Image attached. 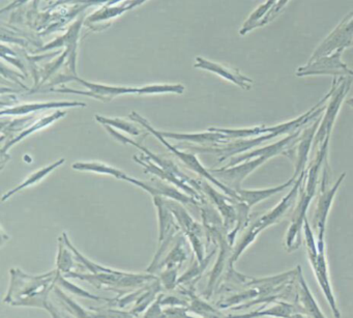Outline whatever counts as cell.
I'll use <instances>...</instances> for the list:
<instances>
[{"mask_svg":"<svg viewBox=\"0 0 353 318\" xmlns=\"http://www.w3.org/2000/svg\"><path fill=\"white\" fill-rule=\"evenodd\" d=\"M296 179V177L292 175V177H291L288 181H286V183H283V185L278 186V187L268 188V189H239V191H236L237 194H239V201L245 202V203L251 208L252 206H256V204L259 203V202L263 201V200L268 199V198L272 197V196L284 191L287 188L292 187Z\"/></svg>","mask_w":353,"mask_h":318,"instance_id":"14","label":"cell"},{"mask_svg":"<svg viewBox=\"0 0 353 318\" xmlns=\"http://www.w3.org/2000/svg\"><path fill=\"white\" fill-rule=\"evenodd\" d=\"M94 117H96L97 121L100 123L101 125L110 126V127L115 128V129L125 132L129 135L139 136L141 134V130L139 129L138 126L129 123V121H125V119H109V117H101V115H98Z\"/></svg>","mask_w":353,"mask_h":318,"instance_id":"22","label":"cell"},{"mask_svg":"<svg viewBox=\"0 0 353 318\" xmlns=\"http://www.w3.org/2000/svg\"><path fill=\"white\" fill-rule=\"evenodd\" d=\"M346 177V173H342L336 183H334L330 189H327L330 183V168L323 166L320 179L319 191H318V201L312 221V229L315 233L316 241H324V233H325L326 220L328 212L334 202V196L342 183L343 179Z\"/></svg>","mask_w":353,"mask_h":318,"instance_id":"7","label":"cell"},{"mask_svg":"<svg viewBox=\"0 0 353 318\" xmlns=\"http://www.w3.org/2000/svg\"><path fill=\"white\" fill-rule=\"evenodd\" d=\"M130 119H133L136 123H138L140 126H142V127L145 128V129L148 130V133L154 135L159 141L162 142V143L166 146L167 150H170L172 154H174L175 156H176V158L179 159V160H181V162L185 164V166L188 167V168L191 169L192 171L197 173L198 175H201L204 179H208V181L216 185L221 191L224 192V194H227V195L230 196V197L239 200L237 192L231 189V188H229L228 186L225 185V183H223L222 181H219L214 175L210 173V170H208V169H206L205 167L200 163L199 159H198L195 155L192 154V152L179 150L176 146L169 143L164 136L161 135V134L159 133V131L154 129V128L148 123V121H146V119H144L141 115H138V113H132V115H130Z\"/></svg>","mask_w":353,"mask_h":318,"instance_id":"5","label":"cell"},{"mask_svg":"<svg viewBox=\"0 0 353 318\" xmlns=\"http://www.w3.org/2000/svg\"><path fill=\"white\" fill-rule=\"evenodd\" d=\"M57 282L59 286L63 287L65 290L70 291V292L73 293V295H78V297H86V299H94V301H102V299H104V301H109V299H105V297L92 295V293H90L88 291L84 290L81 287L69 282V281L65 279V277L63 276L59 270V272H57Z\"/></svg>","mask_w":353,"mask_h":318,"instance_id":"23","label":"cell"},{"mask_svg":"<svg viewBox=\"0 0 353 318\" xmlns=\"http://www.w3.org/2000/svg\"><path fill=\"white\" fill-rule=\"evenodd\" d=\"M351 78L348 80L341 79L340 81L334 80L332 84V94L330 96V104L326 106V113L320 121L319 127L316 132L315 137L312 143L311 154L310 159L316 154L318 150L321 148L327 138L332 136V128H334V121H336V115L340 111L341 104L346 97L349 88H350Z\"/></svg>","mask_w":353,"mask_h":318,"instance_id":"8","label":"cell"},{"mask_svg":"<svg viewBox=\"0 0 353 318\" xmlns=\"http://www.w3.org/2000/svg\"><path fill=\"white\" fill-rule=\"evenodd\" d=\"M161 135L169 139L177 141L188 142V143L200 144L203 146H216L230 141V138L220 132L210 131L201 132V133H177V132L159 131Z\"/></svg>","mask_w":353,"mask_h":318,"instance_id":"11","label":"cell"},{"mask_svg":"<svg viewBox=\"0 0 353 318\" xmlns=\"http://www.w3.org/2000/svg\"><path fill=\"white\" fill-rule=\"evenodd\" d=\"M162 297L163 295H159L158 299H156V301L150 306V309L148 310V312H145V314H144V317H163L164 316L162 310H161Z\"/></svg>","mask_w":353,"mask_h":318,"instance_id":"27","label":"cell"},{"mask_svg":"<svg viewBox=\"0 0 353 318\" xmlns=\"http://www.w3.org/2000/svg\"><path fill=\"white\" fill-rule=\"evenodd\" d=\"M67 115L65 111H57V112L53 113V115H49V117H44V119H39V121H34L32 126L28 127V129L23 130L21 133L18 134L16 137L12 138L11 140L7 142L5 146H3V150H1V152H3V157L5 156L6 152L10 150V148H13L16 144L19 143L21 140H23L24 138L28 137V136L32 135V134L36 133V132L40 131V130L44 129V128L48 127L51 123H54L57 119H61V117H65Z\"/></svg>","mask_w":353,"mask_h":318,"instance_id":"15","label":"cell"},{"mask_svg":"<svg viewBox=\"0 0 353 318\" xmlns=\"http://www.w3.org/2000/svg\"><path fill=\"white\" fill-rule=\"evenodd\" d=\"M59 254H57V270H59L61 274L65 275L72 272V268L75 266L74 257L72 255L73 252L71 253L72 250L68 247L63 237H59Z\"/></svg>","mask_w":353,"mask_h":318,"instance_id":"21","label":"cell"},{"mask_svg":"<svg viewBox=\"0 0 353 318\" xmlns=\"http://www.w3.org/2000/svg\"><path fill=\"white\" fill-rule=\"evenodd\" d=\"M177 272H179L177 268H166V270L161 274L160 280L169 290L174 288L176 285Z\"/></svg>","mask_w":353,"mask_h":318,"instance_id":"26","label":"cell"},{"mask_svg":"<svg viewBox=\"0 0 353 318\" xmlns=\"http://www.w3.org/2000/svg\"><path fill=\"white\" fill-rule=\"evenodd\" d=\"M84 103L77 102H51V103H34V104L20 105L13 107L8 110L1 111V115H24L37 112L47 109L67 108V107H85Z\"/></svg>","mask_w":353,"mask_h":318,"instance_id":"16","label":"cell"},{"mask_svg":"<svg viewBox=\"0 0 353 318\" xmlns=\"http://www.w3.org/2000/svg\"><path fill=\"white\" fill-rule=\"evenodd\" d=\"M345 47H341L338 52L334 53L332 57L327 59H320L318 63L312 65L311 67L303 68L297 72V75H311V74H334V75H345L348 74L349 76L353 75V72L348 70V68L341 63L340 55Z\"/></svg>","mask_w":353,"mask_h":318,"instance_id":"13","label":"cell"},{"mask_svg":"<svg viewBox=\"0 0 353 318\" xmlns=\"http://www.w3.org/2000/svg\"><path fill=\"white\" fill-rule=\"evenodd\" d=\"M133 159L135 162L143 167L146 173H150V175H154L162 181L175 186L183 193L188 194L194 199L197 200L199 203L200 202H205V197H204V194L202 193L201 183H199V181H195L191 177H181L173 175V173L167 172L156 163L150 160L145 155H141V156H136L135 155Z\"/></svg>","mask_w":353,"mask_h":318,"instance_id":"9","label":"cell"},{"mask_svg":"<svg viewBox=\"0 0 353 318\" xmlns=\"http://www.w3.org/2000/svg\"><path fill=\"white\" fill-rule=\"evenodd\" d=\"M198 65L196 67H200L201 69L208 70V71L214 72V73L219 74L222 76L225 79L230 80V81L234 82L237 86L241 88H245V90H250L252 86V80L248 79L245 76L241 75L237 71H231V70L227 69V68L222 67V66L214 65V63H208V61H203L202 59H197Z\"/></svg>","mask_w":353,"mask_h":318,"instance_id":"18","label":"cell"},{"mask_svg":"<svg viewBox=\"0 0 353 318\" xmlns=\"http://www.w3.org/2000/svg\"><path fill=\"white\" fill-rule=\"evenodd\" d=\"M65 162V159H59L57 162L52 163V164L49 165V166L44 167V168L40 169V170L36 171V172L32 173L26 181H22L21 183L17 186V187L12 189L11 191L7 192L5 195L3 196L1 200L3 201H7L8 199L12 197V196L15 195L16 193H19L22 190L26 189V188L32 187V186L37 185L39 181L44 179L47 175H50L52 171H54L55 169L59 168V166L63 164Z\"/></svg>","mask_w":353,"mask_h":318,"instance_id":"17","label":"cell"},{"mask_svg":"<svg viewBox=\"0 0 353 318\" xmlns=\"http://www.w3.org/2000/svg\"><path fill=\"white\" fill-rule=\"evenodd\" d=\"M296 280H295V291H296V297H295V304L303 310L305 316H312V317H325L324 314L320 311L319 306L316 303L315 299L312 295L305 278L301 272V266L296 268Z\"/></svg>","mask_w":353,"mask_h":318,"instance_id":"12","label":"cell"},{"mask_svg":"<svg viewBox=\"0 0 353 318\" xmlns=\"http://www.w3.org/2000/svg\"><path fill=\"white\" fill-rule=\"evenodd\" d=\"M330 139L324 141L321 148L316 152V154L310 159L307 167H305V177L303 183L299 188L297 203L291 219L290 227L286 235V248L289 252L295 251L301 245L303 237V223L307 219V208L314 196L319 191L320 179L324 164L327 162L328 146Z\"/></svg>","mask_w":353,"mask_h":318,"instance_id":"1","label":"cell"},{"mask_svg":"<svg viewBox=\"0 0 353 318\" xmlns=\"http://www.w3.org/2000/svg\"><path fill=\"white\" fill-rule=\"evenodd\" d=\"M72 168L78 171H90V172L100 173V175H110L121 181H128L130 175L115 167L100 162H77L72 165Z\"/></svg>","mask_w":353,"mask_h":318,"instance_id":"19","label":"cell"},{"mask_svg":"<svg viewBox=\"0 0 353 318\" xmlns=\"http://www.w3.org/2000/svg\"><path fill=\"white\" fill-rule=\"evenodd\" d=\"M59 270H51L40 276L24 274L18 268L11 270V286L5 297V303L12 306L44 308L53 317L59 313L49 303V293L57 284Z\"/></svg>","mask_w":353,"mask_h":318,"instance_id":"2","label":"cell"},{"mask_svg":"<svg viewBox=\"0 0 353 318\" xmlns=\"http://www.w3.org/2000/svg\"><path fill=\"white\" fill-rule=\"evenodd\" d=\"M187 308H179V306L169 308L163 312L164 315L171 316V317H189L187 313Z\"/></svg>","mask_w":353,"mask_h":318,"instance_id":"28","label":"cell"},{"mask_svg":"<svg viewBox=\"0 0 353 318\" xmlns=\"http://www.w3.org/2000/svg\"><path fill=\"white\" fill-rule=\"evenodd\" d=\"M183 88L181 86H152L139 88V95L163 94V92H176L183 94Z\"/></svg>","mask_w":353,"mask_h":318,"instance_id":"25","label":"cell"},{"mask_svg":"<svg viewBox=\"0 0 353 318\" xmlns=\"http://www.w3.org/2000/svg\"><path fill=\"white\" fill-rule=\"evenodd\" d=\"M185 250H187V248H185V241H183L181 237H179L176 245L171 250L166 259L161 262L159 268H162V266H166V268H177L179 270L183 261L187 259V251Z\"/></svg>","mask_w":353,"mask_h":318,"instance_id":"20","label":"cell"},{"mask_svg":"<svg viewBox=\"0 0 353 318\" xmlns=\"http://www.w3.org/2000/svg\"><path fill=\"white\" fill-rule=\"evenodd\" d=\"M63 276L65 278L86 281L97 288L107 287L108 289L145 286L150 283V281L158 278L154 275L133 274V272H121V270H112V272H100V274L90 272L88 275L70 272Z\"/></svg>","mask_w":353,"mask_h":318,"instance_id":"6","label":"cell"},{"mask_svg":"<svg viewBox=\"0 0 353 318\" xmlns=\"http://www.w3.org/2000/svg\"><path fill=\"white\" fill-rule=\"evenodd\" d=\"M270 159L268 157H258L252 160L245 161L231 167H222L219 169H208L212 175H214L219 181L228 186L234 191L241 189V183L253 173L258 167L268 162Z\"/></svg>","mask_w":353,"mask_h":318,"instance_id":"10","label":"cell"},{"mask_svg":"<svg viewBox=\"0 0 353 318\" xmlns=\"http://www.w3.org/2000/svg\"><path fill=\"white\" fill-rule=\"evenodd\" d=\"M305 170L299 175L296 181H295L294 185L292 186V189L281 200L280 203L276 204L270 212H268L266 214H264L263 216L260 217L253 225H251L249 230L245 232L243 239H241V241L237 244L235 249L233 250L232 255H231L230 258V266H229V268L233 266V264L237 261L239 256L245 251V249H247L252 243L255 241V239H257L260 232L265 230L266 228L272 226V225L276 224V223L280 222V221L284 218L285 215L290 210L291 206L294 204L295 200H297L299 188H301L303 177H305Z\"/></svg>","mask_w":353,"mask_h":318,"instance_id":"3","label":"cell"},{"mask_svg":"<svg viewBox=\"0 0 353 318\" xmlns=\"http://www.w3.org/2000/svg\"><path fill=\"white\" fill-rule=\"evenodd\" d=\"M162 306H170V307H175V306H181V307H187L188 303L185 301H181V299H177L174 297H164L163 295L162 301H161Z\"/></svg>","mask_w":353,"mask_h":318,"instance_id":"29","label":"cell"},{"mask_svg":"<svg viewBox=\"0 0 353 318\" xmlns=\"http://www.w3.org/2000/svg\"><path fill=\"white\" fill-rule=\"evenodd\" d=\"M53 291L57 293V297H61V301L68 306V308H70L72 313L75 314L78 317H96V316H98V314L90 313V312L85 311L81 306L78 305L76 301H74L73 299L67 297V295L61 291V289L59 288V287L54 286Z\"/></svg>","mask_w":353,"mask_h":318,"instance_id":"24","label":"cell"},{"mask_svg":"<svg viewBox=\"0 0 353 318\" xmlns=\"http://www.w3.org/2000/svg\"><path fill=\"white\" fill-rule=\"evenodd\" d=\"M303 239H305V249H307V257L310 264L315 272L316 279L325 295L326 299L330 304V309L334 317H340L341 314L336 307V297L332 292L330 285V276H328L327 261H326L325 251H324V241H316L313 229L309 224V221L305 219L303 223Z\"/></svg>","mask_w":353,"mask_h":318,"instance_id":"4","label":"cell"}]
</instances>
